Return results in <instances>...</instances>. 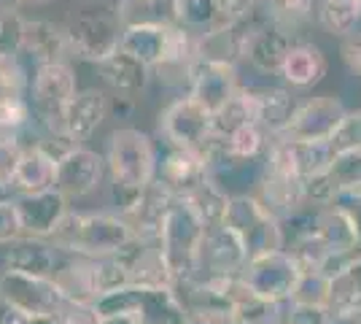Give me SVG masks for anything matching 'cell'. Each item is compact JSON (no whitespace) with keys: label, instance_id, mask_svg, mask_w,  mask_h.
Listing matches in <instances>:
<instances>
[{"label":"cell","instance_id":"f6af8a7d","mask_svg":"<svg viewBox=\"0 0 361 324\" xmlns=\"http://www.w3.org/2000/svg\"><path fill=\"white\" fill-rule=\"evenodd\" d=\"M329 306H313V303H286V324H329Z\"/></svg>","mask_w":361,"mask_h":324},{"label":"cell","instance_id":"d6a6232c","mask_svg":"<svg viewBox=\"0 0 361 324\" xmlns=\"http://www.w3.org/2000/svg\"><path fill=\"white\" fill-rule=\"evenodd\" d=\"M361 303V251L348 257L331 276V311Z\"/></svg>","mask_w":361,"mask_h":324},{"label":"cell","instance_id":"816d5d0a","mask_svg":"<svg viewBox=\"0 0 361 324\" xmlns=\"http://www.w3.org/2000/svg\"><path fill=\"white\" fill-rule=\"evenodd\" d=\"M135 111V97L127 92H116L114 97H108V116H119V119H127L133 116Z\"/></svg>","mask_w":361,"mask_h":324},{"label":"cell","instance_id":"8992f818","mask_svg":"<svg viewBox=\"0 0 361 324\" xmlns=\"http://www.w3.org/2000/svg\"><path fill=\"white\" fill-rule=\"evenodd\" d=\"M224 224H229L240 235L245 251H248V260L256 254H264V251L286 248L281 219L272 214L256 195H232Z\"/></svg>","mask_w":361,"mask_h":324},{"label":"cell","instance_id":"6f0895ef","mask_svg":"<svg viewBox=\"0 0 361 324\" xmlns=\"http://www.w3.org/2000/svg\"><path fill=\"white\" fill-rule=\"evenodd\" d=\"M25 0H0V11L3 14H11V11H19V6H22Z\"/></svg>","mask_w":361,"mask_h":324},{"label":"cell","instance_id":"ab89813d","mask_svg":"<svg viewBox=\"0 0 361 324\" xmlns=\"http://www.w3.org/2000/svg\"><path fill=\"white\" fill-rule=\"evenodd\" d=\"M294 303H313V306H329L331 308V276L324 270H307L302 273L294 292Z\"/></svg>","mask_w":361,"mask_h":324},{"label":"cell","instance_id":"30bf717a","mask_svg":"<svg viewBox=\"0 0 361 324\" xmlns=\"http://www.w3.org/2000/svg\"><path fill=\"white\" fill-rule=\"evenodd\" d=\"M248 263V251L240 235L229 224L208 227L197 251L195 278H235L243 273Z\"/></svg>","mask_w":361,"mask_h":324},{"label":"cell","instance_id":"bcb514c9","mask_svg":"<svg viewBox=\"0 0 361 324\" xmlns=\"http://www.w3.org/2000/svg\"><path fill=\"white\" fill-rule=\"evenodd\" d=\"M334 152H345V149H361V111H348L340 130L331 138Z\"/></svg>","mask_w":361,"mask_h":324},{"label":"cell","instance_id":"e0dca14e","mask_svg":"<svg viewBox=\"0 0 361 324\" xmlns=\"http://www.w3.org/2000/svg\"><path fill=\"white\" fill-rule=\"evenodd\" d=\"M254 106V122L267 133V138H281L297 114V97L286 87H259L248 90Z\"/></svg>","mask_w":361,"mask_h":324},{"label":"cell","instance_id":"ac0fdd59","mask_svg":"<svg viewBox=\"0 0 361 324\" xmlns=\"http://www.w3.org/2000/svg\"><path fill=\"white\" fill-rule=\"evenodd\" d=\"M208 165L202 155L189 152V149H178V146H167V152L159 157V170L157 179L176 195V198H186L197 184H202L208 179Z\"/></svg>","mask_w":361,"mask_h":324},{"label":"cell","instance_id":"1f68e13d","mask_svg":"<svg viewBox=\"0 0 361 324\" xmlns=\"http://www.w3.org/2000/svg\"><path fill=\"white\" fill-rule=\"evenodd\" d=\"M114 6L124 28L173 22V0H116Z\"/></svg>","mask_w":361,"mask_h":324},{"label":"cell","instance_id":"4fadbf2b","mask_svg":"<svg viewBox=\"0 0 361 324\" xmlns=\"http://www.w3.org/2000/svg\"><path fill=\"white\" fill-rule=\"evenodd\" d=\"M16 211L22 219V230L30 238H49L60 230L62 219L71 214L68 198L60 189H46L32 195H14Z\"/></svg>","mask_w":361,"mask_h":324},{"label":"cell","instance_id":"5b68a950","mask_svg":"<svg viewBox=\"0 0 361 324\" xmlns=\"http://www.w3.org/2000/svg\"><path fill=\"white\" fill-rule=\"evenodd\" d=\"M205 230L208 227L195 214V208L186 203V198H176L165 216L162 232H159V246H162V254H165L176 281L195 273L197 251H200Z\"/></svg>","mask_w":361,"mask_h":324},{"label":"cell","instance_id":"f5cc1de1","mask_svg":"<svg viewBox=\"0 0 361 324\" xmlns=\"http://www.w3.org/2000/svg\"><path fill=\"white\" fill-rule=\"evenodd\" d=\"M329 324H361V303L345 306V308H334Z\"/></svg>","mask_w":361,"mask_h":324},{"label":"cell","instance_id":"9c48e42d","mask_svg":"<svg viewBox=\"0 0 361 324\" xmlns=\"http://www.w3.org/2000/svg\"><path fill=\"white\" fill-rule=\"evenodd\" d=\"M300 276L302 270L297 268L294 257L286 248H275V251H264V254L251 257L243 268L240 281L259 297L288 303Z\"/></svg>","mask_w":361,"mask_h":324},{"label":"cell","instance_id":"5bb4252c","mask_svg":"<svg viewBox=\"0 0 361 324\" xmlns=\"http://www.w3.org/2000/svg\"><path fill=\"white\" fill-rule=\"evenodd\" d=\"M240 90L243 87L235 65H229V62H213V60H197L189 95L195 97L197 103H202L211 114L221 111Z\"/></svg>","mask_w":361,"mask_h":324},{"label":"cell","instance_id":"4dcf8cb0","mask_svg":"<svg viewBox=\"0 0 361 324\" xmlns=\"http://www.w3.org/2000/svg\"><path fill=\"white\" fill-rule=\"evenodd\" d=\"M232 322L235 324H286V303L259 297V294H254L243 284L240 294H238V300H235Z\"/></svg>","mask_w":361,"mask_h":324},{"label":"cell","instance_id":"ba28073f","mask_svg":"<svg viewBox=\"0 0 361 324\" xmlns=\"http://www.w3.org/2000/svg\"><path fill=\"white\" fill-rule=\"evenodd\" d=\"M65 303L54 276H32L14 268H6L0 273V306L14 308L27 316L57 313Z\"/></svg>","mask_w":361,"mask_h":324},{"label":"cell","instance_id":"e575fe53","mask_svg":"<svg viewBox=\"0 0 361 324\" xmlns=\"http://www.w3.org/2000/svg\"><path fill=\"white\" fill-rule=\"evenodd\" d=\"M173 22L195 32H208L219 25L216 0H173Z\"/></svg>","mask_w":361,"mask_h":324},{"label":"cell","instance_id":"4316f807","mask_svg":"<svg viewBox=\"0 0 361 324\" xmlns=\"http://www.w3.org/2000/svg\"><path fill=\"white\" fill-rule=\"evenodd\" d=\"M97 71L114 92L137 95L146 90L151 78V68L143 60H137L135 54L116 49L114 54H108L103 62H97Z\"/></svg>","mask_w":361,"mask_h":324},{"label":"cell","instance_id":"484cf974","mask_svg":"<svg viewBox=\"0 0 361 324\" xmlns=\"http://www.w3.org/2000/svg\"><path fill=\"white\" fill-rule=\"evenodd\" d=\"M135 316L140 324H192L173 287H140L137 284Z\"/></svg>","mask_w":361,"mask_h":324},{"label":"cell","instance_id":"680465c9","mask_svg":"<svg viewBox=\"0 0 361 324\" xmlns=\"http://www.w3.org/2000/svg\"><path fill=\"white\" fill-rule=\"evenodd\" d=\"M8 198H14V189H11V184L0 181V200H8Z\"/></svg>","mask_w":361,"mask_h":324},{"label":"cell","instance_id":"52a82bcc","mask_svg":"<svg viewBox=\"0 0 361 324\" xmlns=\"http://www.w3.org/2000/svg\"><path fill=\"white\" fill-rule=\"evenodd\" d=\"M159 133L167 140V146H178L202 155V149L211 143L213 114L202 103H197L192 95H180L159 116Z\"/></svg>","mask_w":361,"mask_h":324},{"label":"cell","instance_id":"44dd1931","mask_svg":"<svg viewBox=\"0 0 361 324\" xmlns=\"http://www.w3.org/2000/svg\"><path fill=\"white\" fill-rule=\"evenodd\" d=\"M106 119H108V95L103 90H94V87L78 90L73 103L68 106L62 133L73 140V143L84 146V140H90Z\"/></svg>","mask_w":361,"mask_h":324},{"label":"cell","instance_id":"d590c367","mask_svg":"<svg viewBox=\"0 0 361 324\" xmlns=\"http://www.w3.org/2000/svg\"><path fill=\"white\" fill-rule=\"evenodd\" d=\"M286 251L294 257V263H297V268H300L302 273H307V270H324L331 260L329 246L318 238L316 230L305 232V235H300V238L288 241Z\"/></svg>","mask_w":361,"mask_h":324},{"label":"cell","instance_id":"8d00e7d4","mask_svg":"<svg viewBox=\"0 0 361 324\" xmlns=\"http://www.w3.org/2000/svg\"><path fill=\"white\" fill-rule=\"evenodd\" d=\"M326 179L331 181L334 192H356L361 189V149H345L334 152L331 165L326 170Z\"/></svg>","mask_w":361,"mask_h":324},{"label":"cell","instance_id":"681fc988","mask_svg":"<svg viewBox=\"0 0 361 324\" xmlns=\"http://www.w3.org/2000/svg\"><path fill=\"white\" fill-rule=\"evenodd\" d=\"M256 6H259V0H216L219 25H238V22H243V19H248V16L254 14Z\"/></svg>","mask_w":361,"mask_h":324},{"label":"cell","instance_id":"9f6ffc18","mask_svg":"<svg viewBox=\"0 0 361 324\" xmlns=\"http://www.w3.org/2000/svg\"><path fill=\"white\" fill-rule=\"evenodd\" d=\"M27 324H60L57 313H41V316H27Z\"/></svg>","mask_w":361,"mask_h":324},{"label":"cell","instance_id":"cb8c5ba5","mask_svg":"<svg viewBox=\"0 0 361 324\" xmlns=\"http://www.w3.org/2000/svg\"><path fill=\"white\" fill-rule=\"evenodd\" d=\"M326 68H329L326 54L316 44H291L278 76L291 90H310L324 81Z\"/></svg>","mask_w":361,"mask_h":324},{"label":"cell","instance_id":"11a10c76","mask_svg":"<svg viewBox=\"0 0 361 324\" xmlns=\"http://www.w3.org/2000/svg\"><path fill=\"white\" fill-rule=\"evenodd\" d=\"M100 324H140L135 313H111V316H103Z\"/></svg>","mask_w":361,"mask_h":324},{"label":"cell","instance_id":"60d3db41","mask_svg":"<svg viewBox=\"0 0 361 324\" xmlns=\"http://www.w3.org/2000/svg\"><path fill=\"white\" fill-rule=\"evenodd\" d=\"M32 122L27 95H0V133H22Z\"/></svg>","mask_w":361,"mask_h":324},{"label":"cell","instance_id":"603a6c76","mask_svg":"<svg viewBox=\"0 0 361 324\" xmlns=\"http://www.w3.org/2000/svg\"><path fill=\"white\" fill-rule=\"evenodd\" d=\"M3 263H6V268L32 273V276H54V270L60 268V257H57V246L49 238L22 235L14 244L6 246Z\"/></svg>","mask_w":361,"mask_h":324},{"label":"cell","instance_id":"6da1fadb","mask_svg":"<svg viewBox=\"0 0 361 324\" xmlns=\"http://www.w3.org/2000/svg\"><path fill=\"white\" fill-rule=\"evenodd\" d=\"M137 238L133 224L121 214H71L62 219L51 244L62 251L81 257H108L119 254Z\"/></svg>","mask_w":361,"mask_h":324},{"label":"cell","instance_id":"7402d4cb","mask_svg":"<svg viewBox=\"0 0 361 324\" xmlns=\"http://www.w3.org/2000/svg\"><path fill=\"white\" fill-rule=\"evenodd\" d=\"M256 198L270 208L278 219L297 214L300 208H305V181L286 176V173H275V170H262V179L256 186Z\"/></svg>","mask_w":361,"mask_h":324},{"label":"cell","instance_id":"ee69618b","mask_svg":"<svg viewBox=\"0 0 361 324\" xmlns=\"http://www.w3.org/2000/svg\"><path fill=\"white\" fill-rule=\"evenodd\" d=\"M267 6H270L272 16H275L281 25L294 28V25H300L302 19L313 16L316 0H267Z\"/></svg>","mask_w":361,"mask_h":324},{"label":"cell","instance_id":"d6986e66","mask_svg":"<svg viewBox=\"0 0 361 324\" xmlns=\"http://www.w3.org/2000/svg\"><path fill=\"white\" fill-rule=\"evenodd\" d=\"M173 200H176V195H173L159 179H154L146 189H140L137 200L121 216L133 224V230H135L140 238H159L162 224H165V216H167V211H170Z\"/></svg>","mask_w":361,"mask_h":324},{"label":"cell","instance_id":"2e32d148","mask_svg":"<svg viewBox=\"0 0 361 324\" xmlns=\"http://www.w3.org/2000/svg\"><path fill=\"white\" fill-rule=\"evenodd\" d=\"M19 54L35 71L38 65L68 60V54H73V52H71L65 28L49 22V19H25V41H22Z\"/></svg>","mask_w":361,"mask_h":324},{"label":"cell","instance_id":"ffe728a7","mask_svg":"<svg viewBox=\"0 0 361 324\" xmlns=\"http://www.w3.org/2000/svg\"><path fill=\"white\" fill-rule=\"evenodd\" d=\"M316 232L318 238L329 246L331 254H359L361 251V232L353 214L340 203L321 205L316 214Z\"/></svg>","mask_w":361,"mask_h":324},{"label":"cell","instance_id":"836d02e7","mask_svg":"<svg viewBox=\"0 0 361 324\" xmlns=\"http://www.w3.org/2000/svg\"><path fill=\"white\" fill-rule=\"evenodd\" d=\"M224 146L232 160H238V162H254L262 152H267L270 138H267V133L256 122H245L235 133L226 136Z\"/></svg>","mask_w":361,"mask_h":324},{"label":"cell","instance_id":"74e56055","mask_svg":"<svg viewBox=\"0 0 361 324\" xmlns=\"http://www.w3.org/2000/svg\"><path fill=\"white\" fill-rule=\"evenodd\" d=\"M245 122H254V106H251V95L248 87H243L221 111L213 114V133L219 138H226L229 133H235Z\"/></svg>","mask_w":361,"mask_h":324},{"label":"cell","instance_id":"8fae6325","mask_svg":"<svg viewBox=\"0 0 361 324\" xmlns=\"http://www.w3.org/2000/svg\"><path fill=\"white\" fill-rule=\"evenodd\" d=\"M348 108L331 97V95H318L300 103L294 119L288 124V130L281 138L291 140H310V143H331L334 133L340 130V124L345 119Z\"/></svg>","mask_w":361,"mask_h":324},{"label":"cell","instance_id":"f1b7e54d","mask_svg":"<svg viewBox=\"0 0 361 324\" xmlns=\"http://www.w3.org/2000/svg\"><path fill=\"white\" fill-rule=\"evenodd\" d=\"M173 22H159V25H133L124 28L121 32V49L135 54L137 60H143L151 71H157L165 60L167 35H170Z\"/></svg>","mask_w":361,"mask_h":324},{"label":"cell","instance_id":"db71d44e","mask_svg":"<svg viewBox=\"0 0 361 324\" xmlns=\"http://www.w3.org/2000/svg\"><path fill=\"white\" fill-rule=\"evenodd\" d=\"M0 324H27V313H19V311H14V308H3Z\"/></svg>","mask_w":361,"mask_h":324},{"label":"cell","instance_id":"7c38bea8","mask_svg":"<svg viewBox=\"0 0 361 324\" xmlns=\"http://www.w3.org/2000/svg\"><path fill=\"white\" fill-rule=\"evenodd\" d=\"M106 157L92 152L87 146H73L68 155L57 160V181L54 189H60L68 200H78L92 195L106 179Z\"/></svg>","mask_w":361,"mask_h":324},{"label":"cell","instance_id":"f907efd6","mask_svg":"<svg viewBox=\"0 0 361 324\" xmlns=\"http://www.w3.org/2000/svg\"><path fill=\"white\" fill-rule=\"evenodd\" d=\"M343 54H345L348 68L361 76V30L359 28L343 38Z\"/></svg>","mask_w":361,"mask_h":324},{"label":"cell","instance_id":"f546056e","mask_svg":"<svg viewBox=\"0 0 361 324\" xmlns=\"http://www.w3.org/2000/svg\"><path fill=\"white\" fill-rule=\"evenodd\" d=\"M186 203L195 208V214L202 219L205 227H216V224H224L229 203H232V195L221 186L219 179L208 176L202 184H197L195 189L186 195Z\"/></svg>","mask_w":361,"mask_h":324},{"label":"cell","instance_id":"3957f363","mask_svg":"<svg viewBox=\"0 0 361 324\" xmlns=\"http://www.w3.org/2000/svg\"><path fill=\"white\" fill-rule=\"evenodd\" d=\"M108 176L114 184L146 189L157 179L159 155L151 136L135 127H119L111 133L106 152Z\"/></svg>","mask_w":361,"mask_h":324},{"label":"cell","instance_id":"7a4b0ae2","mask_svg":"<svg viewBox=\"0 0 361 324\" xmlns=\"http://www.w3.org/2000/svg\"><path fill=\"white\" fill-rule=\"evenodd\" d=\"M65 32L75 57L97 65L108 54L121 49L124 25L116 14V6H111L106 0H84L71 11Z\"/></svg>","mask_w":361,"mask_h":324},{"label":"cell","instance_id":"7dc6e473","mask_svg":"<svg viewBox=\"0 0 361 324\" xmlns=\"http://www.w3.org/2000/svg\"><path fill=\"white\" fill-rule=\"evenodd\" d=\"M57 319H60V324H100L103 313L92 303H71V300H65L60 311H57Z\"/></svg>","mask_w":361,"mask_h":324},{"label":"cell","instance_id":"d4e9b609","mask_svg":"<svg viewBox=\"0 0 361 324\" xmlns=\"http://www.w3.org/2000/svg\"><path fill=\"white\" fill-rule=\"evenodd\" d=\"M54 181H57V160L46 149H41L38 143H25L19 168H16L14 181H11L14 195L46 192V189H54Z\"/></svg>","mask_w":361,"mask_h":324},{"label":"cell","instance_id":"277c9868","mask_svg":"<svg viewBox=\"0 0 361 324\" xmlns=\"http://www.w3.org/2000/svg\"><path fill=\"white\" fill-rule=\"evenodd\" d=\"M75 95H78V84H75L71 62L62 60L38 65L32 71L30 90H27L32 119L41 124V130H46V133H62L65 114H68V106L73 103Z\"/></svg>","mask_w":361,"mask_h":324},{"label":"cell","instance_id":"c3c4849f","mask_svg":"<svg viewBox=\"0 0 361 324\" xmlns=\"http://www.w3.org/2000/svg\"><path fill=\"white\" fill-rule=\"evenodd\" d=\"M22 235H25V230H22V219H19L14 198L0 200V246L14 244L16 238H22Z\"/></svg>","mask_w":361,"mask_h":324},{"label":"cell","instance_id":"91938a15","mask_svg":"<svg viewBox=\"0 0 361 324\" xmlns=\"http://www.w3.org/2000/svg\"><path fill=\"white\" fill-rule=\"evenodd\" d=\"M25 3H51V0H25Z\"/></svg>","mask_w":361,"mask_h":324},{"label":"cell","instance_id":"9a60e30c","mask_svg":"<svg viewBox=\"0 0 361 324\" xmlns=\"http://www.w3.org/2000/svg\"><path fill=\"white\" fill-rule=\"evenodd\" d=\"M121 263L127 265L130 273V284H140V287H176V276L167 265L159 238H140L127 248L119 251Z\"/></svg>","mask_w":361,"mask_h":324},{"label":"cell","instance_id":"83f0119b","mask_svg":"<svg viewBox=\"0 0 361 324\" xmlns=\"http://www.w3.org/2000/svg\"><path fill=\"white\" fill-rule=\"evenodd\" d=\"M54 281L60 287V292L65 300L71 303H97L103 292L97 284V273H94V260L92 257H81L75 254V260L60 265L54 270Z\"/></svg>","mask_w":361,"mask_h":324},{"label":"cell","instance_id":"b9f144b4","mask_svg":"<svg viewBox=\"0 0 361 324\" xmlns=\"http://www.w3.org/2000/svg\"><path fill=\"white\" fill-rule=\"evenodd\" d=\"M22 152H25V143L19 138V133H0V181L3 184L14 181Z\"/></svg>","mask_w":361,"mask_h":324},{"label":"cell","instance_id":"f35d334b","mask_svg":"<svg viewBox=\"0 0 361 324\" xmlns=\"http://www.w3.org/2000/svg\"><path fill=\"white\" fill-rule=\"evenodd\" d=\"M32 68L22 54H0V95H27Z\"/></svg>","mask_w":361,"mask_h":324},{"label":"cell","instance_id":"7bdbcfd3","mask_svg":"<svg viewBox=\"0 0 361 324\" xmlns=\"http://www.w3.org/2000/svg\"><path fill=\"white\" fill-rule=\"evenodd\" d=\"M25 41V16L19 11L0 16V54H19Z\"/></svg>","mask_w":361,"mask_h":324}]
</instances>
